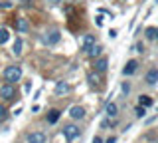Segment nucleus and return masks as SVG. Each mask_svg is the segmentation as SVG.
Masks as SVG:
<instances>
[{"instance_id": "obj_1", "label": "nucleus", "mask_w": 158, "mask_h": 143, "mask_svg": "<svg viewBox=\"0 0 158 143\" xmlns=\"http://www.w3.org/2000/svg\"><path fill=\"white\" fill-rule=\"evenodd\" d=\"M20 78H22V70H20V66H8L6 70H4V80H6L8 83L18 82Z\"/></svg>"}, {"instance_id": "obj_2", "label": "nucleus", "mask_w": 158, "mask_h": 143, "mask_svg": "<svg viewBox=\"0 0 158 143\" xmlns=\"http://www.w3.org/2000/svg\"><path fill=\"white\" fill-rule=\"evenodd\" d=\"M63 135H65L67 141H75L77 137L81 135V129H79L77 125H67V127H63Z\"/></svg>"}, {"instance_id": "obj_3", "label": "nucleus", "mask_w": 158, "mask_h": 143, "mask_svg": "<svg viewBox=\"0 0 158 143\" xmlns=\"http://www.w3.org/2000/svg\"><path fill=\"white\" fill-rule=\"evenodd\" d=\"M14 96H16V90H14L12 83H6V86L0 87V97H2V100L10 101V100H14Z\"/></svg>"}, {"instance_id": "obj_4", "label": "nucleus", "mask_w": 158, "mask_h": 143, "mask_svg": "<svg viewBox=\"0 0 158 143\" xmlns=\"http://www.w3.org/2000/svg\"><path fill=\"white\" fill-rule=\"evenodd\" d=\"M59 38H61L59 30H49L46 36H44V44H48V46H53V44L59 42Z\"/></svg>"}, {"instance_id": "obj_5", "label": "nucleus", "mask_w": 158, "mask_h": 143, "mask_svg": "<svg viewBox=\"0 0 158 143\" xmlns=\"http://www.w3.org/2000/svg\"><path fill=\"white\" fill-rule=\"evenodd\" d=\"M46 141H48V137H46V133H42V131L28 133V143H46Z\"/></svg>"}, {"instance_id": "obj_6", "label": "nucleus", "mask_w": 158, "mask_h": 143, "mask_svg": "<svg viewBox=\"0 0 158 143\" xmlns=\"http://www.w3.org/2000/svg\"><path fill=\"white\" fill-rule=\"evenodd\" d=\"M69 117H71V119H83V117H85V109H83L81 105H73L71 109H69Z\"/></svg>"}, {"instance_id": "obj_7", "label": "nucleus", "mask_w": 158, "mask_h": 143, "mask_svg": "<svg viewBox=\"0 0 158 143\" xmlns=\"http://www.w3.org/2000/svg\"><path fill=\"white\" fill-rule=\"evenodd\" d=\"M87 82L91 83L93 87H99V86H101V74H99V72H91V74H87Z\"/></svg>"}, {"instance_id": "obj_8", "label": "nucleus", "mask_w": 158, "mask_h": 143, "mask_svg": "<svg viewBox=\"0 0 158 143\" xmlns=\"http://www.w3.org/2000/svg\"><path fill=\"white\" fill-rule=\"evenodd\" d=\"M107 58H101L99 56L97 60H95V72H99V74H103V72H107Z\"/></svg>"}, {"instance_id": "obj_9", "label": "nucleus", "mask_w": 158, "mask_h": 143, "mask_svg": "<svg viewBox=\"0 0 158 143\" xmlns=\"http://www.w3.org/2000/svg\"><path fill=\"white\" fill-rule=\"evenodd\" d=\"M101 52H103V48L99 46V44H93L89 50H85V54H87L89 58H99V56H101Z\"/></svg>"}, {"instance_id": "obj_10", "label": "nucleus", "mask_w": 158, "mask_h": 143, "mask_svg": "<svg viewBox=\"0 0 158 143\" xmlns=\"http://www.w3.org/2000/svg\"><path fill=\"white\" fill-rule=\"evenodd\" d=\"M69 90H71V86H69L67 82H59L56 86V93H57V96H65V93H69Z\"/></svg>"}, {"instance_id": "obj_11", "label": "nucleus", "mask_w": 158, "mask_h": 143, "mask_svg": "<svg viewBox=\"0 0 158 143\" xmlns=\"http://www.w3.org/2000/svg\"><path fill=\"white\" fill-rule=\"evenodd\" d=\"M136 68H138V64H136L135 60H131L125 68H123V74H125V76H131V74H135V72H136Z\"/></svg>"}, {"instance_id": "obj_12", "label": "nucleus", "mask_w": 158, "mask_h": 143, "mask_svg": "<svg viewBox=\"0 0 158 143\" xmlns=\"http://www.w3.org/2000/svg\"><path fill=\"white\" fill-rule=\"evenodd\" d=\"M117 111H118V107H117V103H113V101H109L107 103V107H105V113L109 117H115L117 115Z\"/></svg>"}, {"instance_id": "obj_13", "label": "nucleus", "mask_w": 158, "mask_h": 143, "mask_svg": "<svg viewBox=\"0 0 158 143\" xmlns=\"http://www.w3.org/2000/svg\"><path fill=\"white\" fill-rule=\"evenodd\" d=\"M156 82H158V70H150L146 74V83L152 86V83H156Z\"/></svg>"}, {"instance_id": "obj_14", "label": "nucleus", "mask_w": 158, "mask_h": 143, "mask_svg": "<svg viewBox=\"0 0 158 143\" xmlns=\"http://www.w3.org/2000/svg\"><path fill=\"white\" fill-rule=\"evenodd\" d=\"M93 44H95V38H93L91 34H87V36L83 38V50H89V48H91Z\"/></svg>"}, {"instance_id": "obj_15", "label": "nucleus", "mask_w": 158, "mask_h": 143, "mask_svg": "<svg viewBox=\"0 0 158 143\" xmlns=\"http://www.w3.org/2000/svg\"><path fill=\"white\" fill-rule=\"evenodd\" d=\"M22 48H24V42H22V40H20V38H18V40H16V42H14V48H12V52H14V56H20V54H22Z\"/></svg>"}, {"instance_id": "obj_16", "label": "nucleus", "mask_w": 158, "mask_h": 143, "mask_svg": "<svg viewBox=\"0 0 158 143\" xmlns=\"http://www.w3.org/2000/svg\"><path fill=\"white\" fill-rule=\"evenodd\" d=\"M16 28H18V32H26L28 30V22L26 20H24V18H18V20H16Z\"/></svg>"}, {"instance_id": "obj_17", "label": "nucleus", "mask_w": 158, "mask_h": 143, "mask_svg": "<svg viewBox=\"0 0 158 143\" xmlns=\"http://www.w3.org/2000/svg\"><path fill=\"white\" fill-rule=\"evenodd\" d=\"M46 119H48V123H56V121L59 119V111H57V109H52V111L48 113Z\"/></svg>"}, {"instance_id": "obj_18", "label": "nucleus", "mask_w": 158, "mask_h": 143, "mask_svg": "<svg viewBox=\"0 0 158 143\" xmlns=\"http://www.w3.org/2000/svg\"><path fill=\"white\" fill-rule=\"evenodd\" d=\"M146 38L148 40H158V28H146Z\"/></svg>"}, {"instance_id": "obj_19", "label": "nucleus", "mask_w": 158, "mask_h": 143, "mask_svg": "<svg viewBox=\"0 0 158 143\" xmlns=\"http://www.w3.org/2000/svg\"><path fill=\"white\" fill-rule=\"evenodd\" d=\"M8 38H10V32L6 30V28H0V46L8 42Z\"/></svg>"}, {"instance_id": "obj_20", "label": "nucleus", "mask_w": 158, "mask_h": 143, "mask_svg": "<svg viewBox=\"0 0 158 143\" xmlns=\"http://www.w3.org/2000/svg\"><path fill=\"white\" fill-rule=\"evenodd\" d=\"M138 103H140L142 107H148V105H152V97H148V96H140Z\"/></svg>"}, {"instance_id": "obj_21", "label": "nucleus", "mask_w": 158, "mask_h": 143, "mask_svg": "<svg viewBox=\"0 0 158 143\" xmlns=\"http://www.w3.org/2000/svg\"><path fill=\"white\" fill-rule=\"evenodd\" d=\"M135 113H136V117H144V107H142V105H138L136 109H135Z\"/></svg>"}, {"instance_id": "obj_22", "label": "nucleus", "mask_w": 158, "mask_h": 143, "mask_svg": "<svg viewBox=\"0 0 158 143\" xmlns=\"http://www.w3.org/2000/svg\"><path fill=\"white\" fill-rule=\"evenodd\" d=\"M0 8H4V10H8V8H12V2H0Z\"/></svg>"}, {"instance_id": "obj_23", "label": "nucleus", "mask_w": 158, "mask_h": 143, "mask_svg": "<svg viewBox=\"0 0 158 143\" xmlns=\"http://www.w3.org/2000/svg\"><path fill=\"white\" fill-rule=\"evenodd\" d=\"M6 107H4V105H0V119H4V117H6Z\"/></svg>"}, {"instance_id": "obj_24", "label": "nucleus", "mask_w": 158, "mask_h": 143, "mask_svg": "<svg viewBox=\"0 0 158 143\" xmlns=\"http://www.w3.org/2000/svg\"><path fill=\"white\" fill-rule=\"evenodd\" d=\"M93 143H103V139H101V137H99V135H97V137H95V139H93Z\"/></svg>"}, {"instance_id": "obj_25", "label": "nucleus", "mask_w": 158, "mask_h": 143, "mask_svg": "<svg viewBox=\"0 0 158 143\" xmlns=\"http://www.w3.org/2000/svg\"><path fill=\"white\" fill-rule=\"evenodd\" d=\"M117 141V137H109V139H107V143H115Z\"/></svg>"}, {"instance_id": "obj_26", "label": "nucleus", "mask_w": 158, "mask_h": 143, "mask_svg": "<svg viewBox=\"0 0 158 143\" xmlns=\"http://www.w3.org/2000/svg\"><path fill=\"white\" fill-rule=\"evenodd\" d=\"M48 2H49V4H59L61 0H48Z\"/></svg>"}]
</instances>
